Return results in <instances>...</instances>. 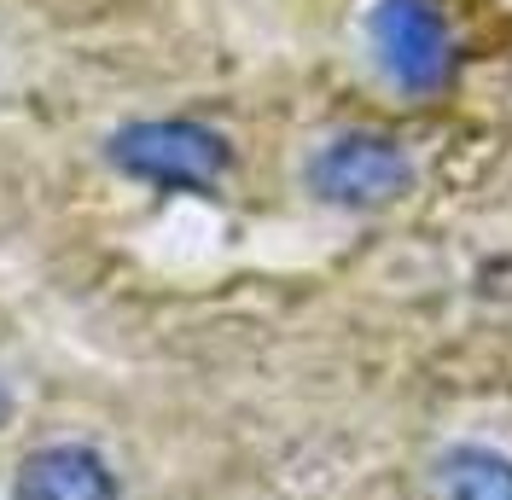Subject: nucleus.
<instances>
[{
    "instance_id": "obj_1",
    "label": "nucleus",
    "mask_w": 512,
    "mask_h": 500,
    "mask_svg": "<svg viewBox=\"0 0 512 500\" xmlns=\"http://www.w3.org/2000/svg\"><path fill=\"white\" fill-rule=\"evenodd\" d=\"M105 157L123 175L169 192H210L233 163L227 134H216L210 123H192V117H146V123L117 128Z\"/></svg>"
},
{
    "instance_id": "obj_2",
    "label": "nucleus",
    "mask_w": 512,
    "mask_h": 500,
    "mask_svg": "<svg viewBox=\"0 0 512 500\" xmlns=\"http://www.w3.org/2000/svg\"><path fill=\"white\" fill-rule=\"evenodd\" d=\"M373 59H379L384 82L408 99H431L454 82V30H448L443 0H379L373 18Z\"/></svg>"
},
{
    "instance_id": "obj_3",
    "label": "nucleus",
    "mask_w": 512,
    "mask_h": 500,
    "mask_svg": "<svg viewBox=\"0 0 512 500\" xmlns=\"http://www.w3.org/2000/svg\"><path fill=\"white\" fill-rule=\"evenodd\" d=\"M408 181H414L408 152L390 134H367V128L332 134L309 157V192L338 210H379L396 192H408Z\"/></svg>"
},
{
    "instance_id": "obj_4",
    "label": "nucleus",
    "mask_w": 512,
    "mask_h": 500,
    "mask_svg": "<svg viewBox=\"0 0 512 500\" xmlns=\"http://www.w3.org/2000/svg\"><path fill=\"white\" fill-rule=\"evenodd\" d=\"M18 500H117V471L82 442H53L24 460Z\"/></svg>"
},
{
    "instance_id": "obj_5",
    "label": "nucleus",
    "mask_w": 512,
    "mask_h": 500,
    "mask_svg": "<svg viewBox=\"0 0 512 500\" xmlns=\"http://www.w3.org/2000/svg\"><path fill=\"white\" fill-rule=\"evenodd\" d=\"M437 500H512V460L483 442H454L431 460Z\"/></svg>"
},
{
    "instance_id": "obj_6",
    "label": "nucleus",
    "mask_w": 512,
    "mask_h": 500,
    "mask_svg": "<svg viewBox=\"0 0 512 500\" xmlns=\"http://www.w3.org/2000/svg\"><path fill=\"white\" fill-rule=\"evenodd\" d=\"M12 419V396H6V384H0V425Z\"/></svg>"
}]
</instances>
